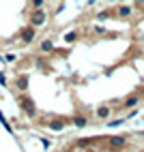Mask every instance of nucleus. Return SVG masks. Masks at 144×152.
Masks as SVG:
<instances>
[{"instance_id":"8","label":"nucleus","mask_w":144,"mask_h":152,"mask_svg":"<svg viewBox=\"0 0 144 152\" xmlns=\"http://www.w3.org/2000/svg\"><path fill=\"white\" fill-rule=\"evenodd\" d=\"M108 15H110V13H108V11H101V13H99V15H97V17H99V19H106V17H108Z\"/></svg>"},{"instance_id":"9","label":"nucleus","mask_w":144,"mask_h":152,"mask_svg":"<svg viewBox=\"0 0 144 152\" xmlns=\"http://www.w3.org/2000/svg\"><path fill=\"white\" fill-rule=\"evenodd\" d=\"M88 4H95V0H88Z\"/></svg>"},{"instance_id":"4","label":"nucleus","mask_w":144,"mask_h":152,"mask_svg":"<svg viewBox=\"0 0 144 152\" xmlns=\"http://www.w3.org/2000/svg\"><path fill=\"white\" fill-rule=\"evenodd\" d=\"M116 13H118V17H127V15H131V9L129 7H118Z\"/></svg>"},{"instance_id":"2","label":"nucleus","mask_w":144,"mask_h":152,"mask_svg":"<svg viewBox=\"0 0 144 152\" xmlns=\"http://www.w3.org/2000/svg\"><path fill=\"white\" fill-rule=\"evenodd\" d=\"M19 105H22V109L26 111L28 116H35V114H37V107H35V103H32V99L22 96V99H19Z\"/></svg>"},{"instance_id":"3","label":"nucleus","mask_w":144,"mask_h":152,"mask_svg":"<svg viewBox=\"0 0 144 152\" xmlns=\"http://www.w3.org/2000/svg\"><path fill=\"white\" fill-rule=\"evenodd\" d=\"M35 37H37V32H35V28H32V26H28V28L22 30V41H24V43L35 41Z\"/></svg>"},{"instance_id":"1","label":"nucleus","mask_w":144,"mask_h":152,"mask_svg":"<svg viewBox=\"0 0 144 152\" xmlns=\"http://www.w3.org/2000/svg\"><path fill=\"white\" fill-rule=\"evenodd\" d=\"M45 22H47V17H45V13L41 11V9H39V11H32V15H30V26H32V28L43 26Z\"/></svg>"},{"instance_id":"5","label":"nucleus","mask_w":144,"mask_h":152,"mask_svg":"<svg viewBox=\"0 0 144 152\" xmlns=\"http://www.w3.org/2000/svg\"><path fill=\"white\" fill-rule=\"evenodd\" d=\"M52 49H54V43L52 41H43V43H41V52H52Z\"/></svg>"},{"instance_id":"6","label":"nucleus","mask_w":144,"mask_h":152,"mask_svg":"<svg viewBox=\"0 0 144 152\" xmlns=\"http://www.w3.org/2000/svg\"><path fill=\"white\" fill-rule=\"evenodd\" d=\"M75 39H78V32H69V34L65 37V41H67V43H73Z\"/></svg>"},{"instance_id":"7","label":"nucleus","mask_w":144,"mask_h":152,"mask_svg":"<svg viewBox=\"0 0 144 152\" xmlns=\"http://www.w3.org/2000/svg\"><path fill=\"white\" fill-rule=\"evenodd\" d=\"M43 2H45V0H32V7H35V11L43 9Z\"/></svg>"}]
</instances>
